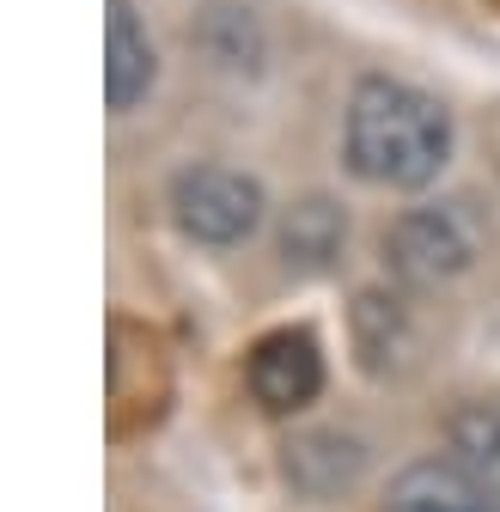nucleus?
Segmentation results:
<instances>
[{"instance_id": "f257e3e1", "label": "nucleus", "mask_w": 500, "mask_h": 512, "mask_svg": "<svg viewBox=\"0 0 500 512\" xmlns=\"http://www.w3.org/2000/svg\"><path fill=\"white\" fill-rule=\"evenodd\" d=\"M452 159V116L403 80H360L348 98V165L379 189H421Z\"/></svg>"}, {"instance_id": "1a4fd4ad", "label": "nucleus", "mask_w": 500, "mask_h": 512, "mask_svg": "<svg viewBox=\"0 0 500 512\" xmlns=\"http://www.w3.org/2000/svg\"><path fill=\"white\" fill-rule=\"evenodd\" d=\"M196 43L220 61V68H257V55H263V37H257V25H250L244 7H208L196 19Z\"/></svg>"}, {"instance_id": "423d86ee", "label": "nucleus", "mask_w": 500, "mask_h": 512, "mask_svg": "<svg viewBox=\"0 0 500 512\" xmlns=\"http://www.w3.org/2000/svg\"><path fill=\"white\" fill-rule=\"evenodd\" d=\"M385 512H500L452 458H427V464H409L397 482H391V500Z\"/></svg>"}, {"instance_id": "20e7f679", "label": "nucleus", "mask_w": 500, "mask_h": 512, "mask_svg": "<svg viewBox=\"0 0 500 512\" xmlns=\"http://www.w3.org/2000/svg\"><path fill=\"white\" fill-rule=\"evenodd\" d=\"M250 391L269 415H293L324 391V354L311 330H275L250 354Z\"/></svg>"}, {"instance_id": "9d476101", "label": "nucleus", "mask_w": 500, "mask_h": 512, "mask_svg": "<svg viewBox=\"0 0 500 512\" xmlns=\"http://www.w3.org/2000/svg\"><path fill=\"white\" fill-rule=\"evenodd\" d=\"M354 330H360V354H366L372 372L385 366V354H391V360L403 354V317H397L391 299H379V293H360V305H354Z\"/></svg>"}, {"instance_id": "7ed1b4c3", "label": "nucleus", "mask_w": 500, "mask_h": 512, "mask_svg": "<svg viewBox=\"0 0 500 512\" xmlns=\"http://www.w3.org/2000/svg\"><path fill=\"white\" fill-rule=\"evenodd\" d=\"M385 256L403 281H446L470 263V232L452 208H409L391 232H385Z\"/></svg>"}, {"instance_id": "6e6552de", "label": "nucleus", "mask_w": 500, "mask_h": 512, "mask_svg": "<svg viewBox=\"0 0 500 512\" xmlns=\"http://www.w3.org/2000/svg\"><path fill=\"white\" fill-rule=\"evenodd\" d=\"M452 464L500 506V409L476 403L452 421Z\"/></svg>"}, {"instance_id": "f03ea898", "label": "nucleus", "mask_w": 500, "mask_h": 512, "mask_svg": "<svg viewBox=\"0 0 500 512\" xmlns=\"http://www.w3.org/2000/svg\"><path fill=\"white\" fill-rule=\"evenodd\" d=\"M171 208H177V226L190 238L238 244L263 220V183L244 177V171H226V165H196L171 183Z\"/></svg>"}, {"instance_id": "0eeeda50", "label": "nucleus", "mask_w": 500, "mask_h": 512, "mask_svg": "<svg viewBox=\"0 0 500 512\" xmlns=\"http://www.w3.org/2000/svg\"><path fill=\"white\" fill-rule=\"evenodd\" d=\"M342 238H348V220H342V208H336V202H324V196L299 202V208L287 214V226H281V250H287V263H293V269H305V275L330 269L336 256H342Z\"/></svg>"}, {"instance_id": "39448f33", "label": "nucleus", "mask_w": 500, "mask_h": 512, "mask_svg": "<svg viewBox=\"0 0 500 512\" xmlns=\"http://www.w3.org/2000/svg\"><path fill=\"white\" fill-rule=\"evenodd\" d=\"M104 92H110V110H135L153 86V43H147V25L135 19L129 0H110V31H104Z\"/></svg>"}]
</instances>
